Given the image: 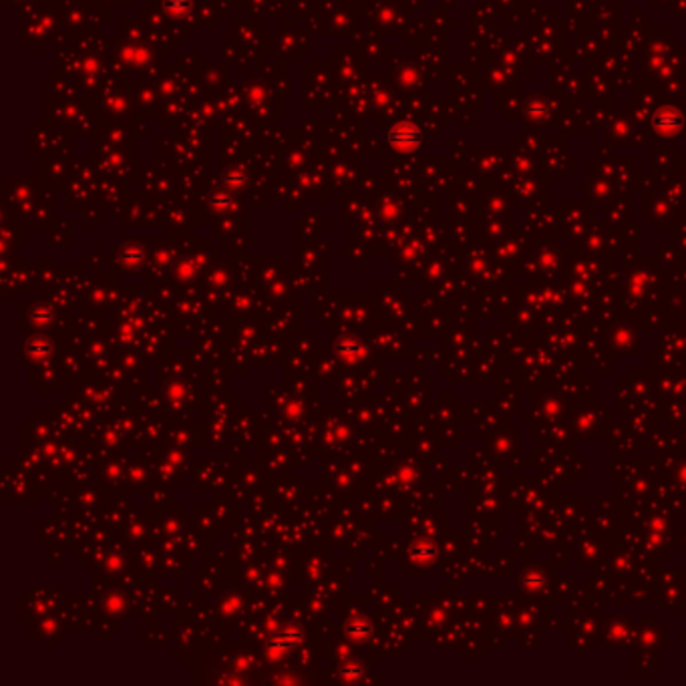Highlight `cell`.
<instances>
[{"instance_id":"1","label":"cell","mask_w":686,"mask_h":686,"mask_svg":"<svg viewBox=\"0 0 686 686\" xmlns=\"http://www.w3.org/2000/svg\"><path fill=\"white\" fill-rule=\"evenodd\" d=\"M652 125L656 131L660 133H676L680 127H683V117L678 111L674 109H665V111H658L652 119Z\"/></svg>"}]
</instances>
